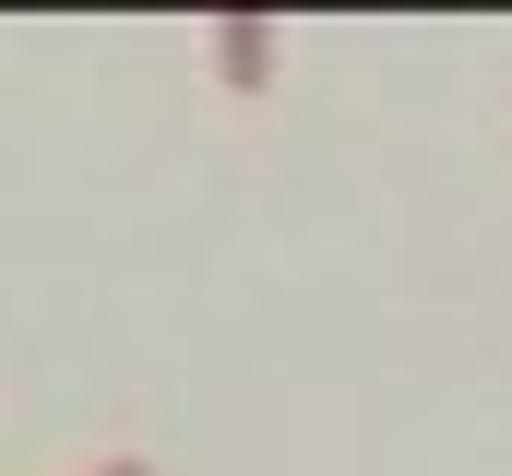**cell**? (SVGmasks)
Masks as SVG:
<instances>
[{
	"label": "cell",
	"instance_id": "1",
	"mask_svg": "<svg viewBox=\"0 0 512 476\" xmlns=\"http://www.w3.org/2000/svg\"><path fill=\"white\" fill-rule=\"evenodd\" d=\"M215 72H227L239 96H262V84H274V24H215Z\"/></svg>",
	"mask_w": 512,
	"mask_h": 476
},
{
	"label": "cell",
	"instance_id": "2",
	"mask_svg": "<svg viewBox=\"0 0 512 476\" xmlns=\"http://www.w3.org/2000/svg\"><path fill=\"white\" fill-rule=\"evenodd\" d=\"M96 476H155V465H131V453H120V465H96Z\"/></svg>",
	"mask_w": 512,
	"mask_h": 476
}]
</instances>
